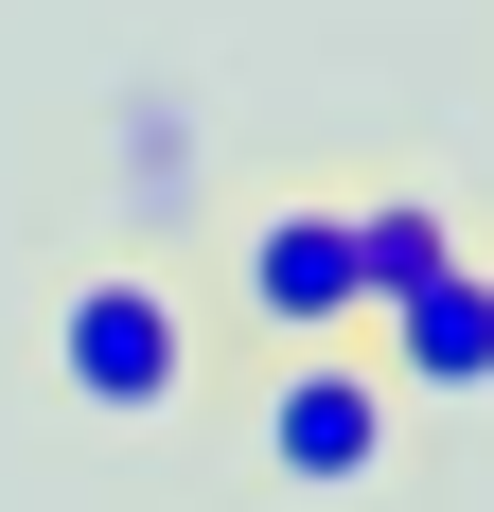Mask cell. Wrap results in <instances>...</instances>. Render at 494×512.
<instances>
[{
  "label": "cell",
  "mask_w": 494,
  "mask_h": 512,
  "mask_svg": "<svg viewBox=\"0 0 494 512\" xmlns=\"http://www.w3.org/2000/svg\"><path fill=\"white\" fill-rule=\"evenodd\" d=\"M53 389L89 424H159L195 389V301H177L159 265H89V283L53 301Z\"/></svg>",
  "instance_id": "obj_1"
},
{
  "label": "cell",
  "mask_w": 494,
  "mask_h": 512,
  "mask_svg": "<svg viewBox=\"0 0 494 512\" xmlns=\"http://www.w3.org/2000/svg\"><path fill=\"white\" fill-rule=\"evenodd\" d=\"M247 460L283 477V495H353V477H389V371H371V354H283L265 407H247Z\"/></svg>",
  "instance_id": "obj_2"
},
{
  "label": "cell",
  "mask_w": 494,
  "mask_h": 512,
  "mask_svg": "<svg viewBox=\"0 0 494 512\" xmlns=\"http://www.w3.org/2000/svg\"><path fill=\"white\" fill-rule=\"evenodd\" d=\"M230 283H247V318H265L283 354H353V336H371V283H353V212H336V195H283V212H247Z\"/></svg>",
  "instance_id": "obj_3"
},
{
  "label": "cell",
  "mask_w": 494,
  "mask_h": 512,
  "mask_svg": "<svg viewBox=\"0 0 494 512\" xmlns=\"http://www.w3.org/2000/svg\"><path fill=\"white\" fill-rule=\"evenodd\" d=\"M371 336H389V389H424V407H477L494 389V265H442V283H424V301H389L371 318Z\"/></svg>",
  "instance_id": "obj_4"
},
{
  "label": "cell",
  "mask_w": 494,
  "mask_h": 512,
  "mask_svg": "<svg viewBox=\"0 0 494 512\" xmlns=\"http://www.w3.org/2000/svg\"><path fill=\"white\" fill-rule=\"evenodd\" d=\"M336 212H353V283H371V318H389V301H424V283L459 265L442 195H336Z\"/></svg>",
  "instance_id": "obj_5"
}]
</instances>
